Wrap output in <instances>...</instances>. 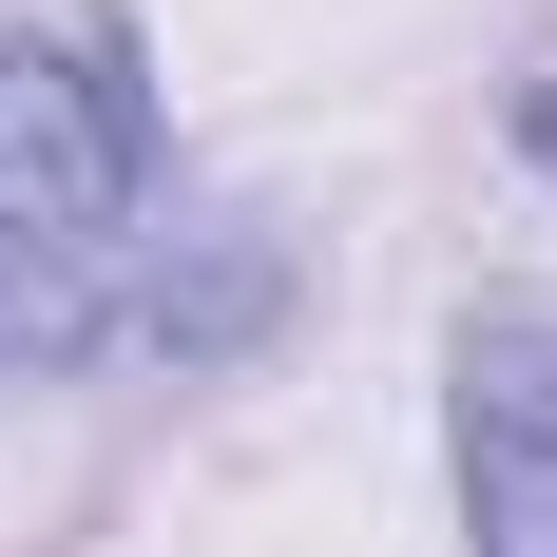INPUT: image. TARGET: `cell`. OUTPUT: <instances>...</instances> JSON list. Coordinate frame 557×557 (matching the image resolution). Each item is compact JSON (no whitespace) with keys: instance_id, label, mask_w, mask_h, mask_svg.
I'll return each mask as SVG.
<instances>
[{"instance_id":"obj_1","label":"cell","mask_w":557,"mask_h":557,"mask_svg":"<svg viewBox=\"0 0 557 557\" xmlns=\"http://www.w3.org/2000/svg\"><path fill=\"white\" fill-rule=\"evenodd\" d=\"M154 212V77L135 20H58L0 39V327H77V270Z\"/></svg>"},{"instance_id":"obj_2","label":"cell","mask_w":557,"mask_h":557,"mask_svg":"<svg viewBox=\"0 0 557 557\" xmlns=\"http://www.w3.org/2000/svg\"><path fill=\"white\" fill-rule=\"evenodd\" d=\"M443 461L461 557H557V308H481L443 346Z\"/></svg>"},{"instance_id":"obj_3","label":"cell","mask_w":557,"mask_h":557,"mask_svg":"<svg viewBox=\"0 0 557 557\" xmlns=\"http://www.w3.org/2000/svg\"><path fill=\"white\" fill-rule=\"evenodd\" d=\"M270 288H288V250H270V231H212L193 270H154V308H135V327H154L173 366H231V346L270 327Z\"/></svg>"},{"instance_id":"obj_4","label":"cell","mask_w":557,"mask_h":557,"mask_svg":"<svg viewBox=\"0 0 557 557\" xmlns=\"http://www.w3.org/2000/svg\"><path fill=\"white\" fill-rule=\"evenodd\" d=\"M519 135H539V154H557V77H539V97H519Z\"/></svg>"}]
</instances>
